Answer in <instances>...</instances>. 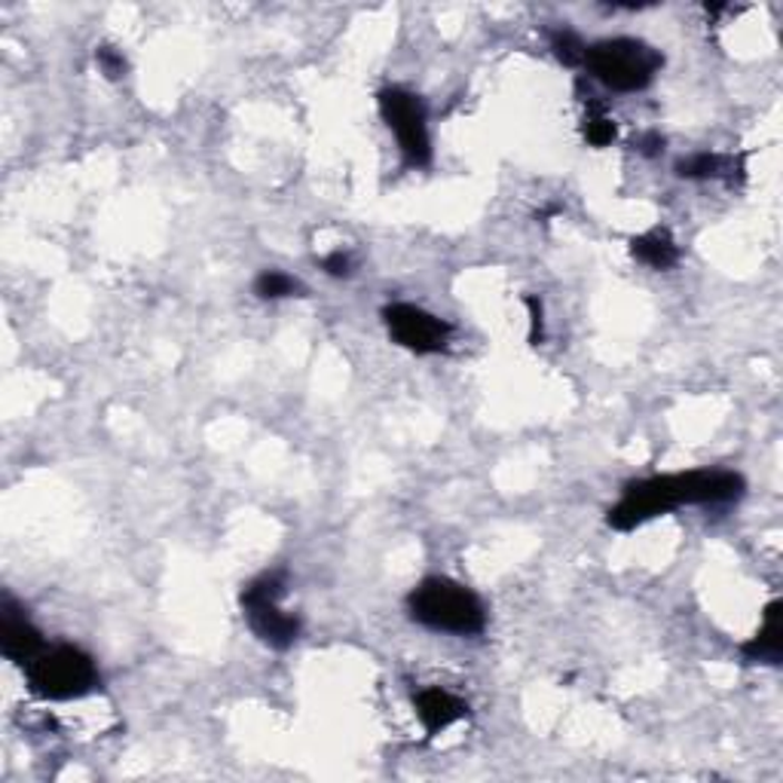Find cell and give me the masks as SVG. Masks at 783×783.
<instances>
[{
  "instance_id": "cell-14",
  "label": "cell",
  "mask_w": 783,
  "mask_h": 783,
  "mask_svg": "<svg viewBox=\"0 0 783 783\" xmlns=\"http://www.w3.org/2000/svg\"><path fill=\"white\" fill-rule=\"evenodd\" d=\"M301 282L297 278L285 276V273H278V270H266V273H261V276L254 278V294L261 297V301H282V297H294V294H301Z\"/></svg>"
},
{
  "instance_id": "cell-15",
  "label": "cell",
  "mask_w": 783,
  "mask_h": 783,
  "mask_svg": "<svg viewBox=\"0 0 783 783\" xmlns=\"http://www.w3.org/2000/svg\"><path fill=\"white\" fill-rule=\"evenodd\" d=\"M551 49H555V56L567 68L585 65V52H588V47L581 43V37L576 31H569V28H557L555 35H551Z\"/></svg>"
},
{
  "instance_id": "cell-4",
  "label": "cell",
  "mask_w": 783,
  "mask_h": 783,
  "mask_svg": "<svg viewBox=\"0 0 783 783\" xmlns=\"http://www.w3.org/2000/svg\"><path fill=\"white\" fill-rule=\"evenodd\" d=\"M25 676H28L31 692L47 701L80 698L98 683L96 662L77 646L43 649L35 662L25 664Z\"/></svg>"
},
{
  "instance_id": "cell-11",
  "label": "cell",
  "mask_w": 783,
  "mask_h": 783,
  "mask_svg": "<svg viewBox=\"0 0 783 783\" xmlns=\"http://www.w3.org/2000/svg\"><path fill=\"white\" fill-rule=\"evenodd\" d=\"M630 254L637 257L639 264L652 266V270H671V266L679 261V248L676 242L667 236V233H646V236H637L630 239Z\"/></svg>"
},
{
  "instance_id": "cell-12",
  "label": "cell",
  "mask_w": 783,
  "mask_h": 783,
  "mask_svg": "<svg viewBox=\"0 0 783 783\" xmlns=\"http://www.w3.org/2000/svg\"><path fill=\"white\" fill-rule=\"evenodd\" d=\"M741 172V163L732 157H720V154H695V157L679 159L676 163V175L688 178V182H711V178H725L728 172Z\"/></svg>"
},
{
  "instance_id": "cell-17",
  "label": "cell",
  "mask_w": 783,
  "mask_h": 783,
  "mask_svg": "<svg viewBox=\"0 0 783 783\" xmlns=\"http://www.w3.org/2000/svg\"><path fill=\"white\" fill-rule=\"evenodd\" d=\"M96 61L98 68H101V74L108 77V80H120V77H126V59H123L120 49L114 47H98L96 49Z\"/></svg>"
},
{
  "instance_id": "cell-6",
  "label": "cell",
  "mask_w": 783,
  "mask_h": 783,
  "mask_svg": "<svg viewBox=\"0 0 783 783\" xmlns=\"http://www.w3.org/2000/svg\"><path fill=\"white\" fill-rule=\"evenodd\" d=\"M383 322L389 327V337L395 340L398 346L417 352V355H434V352H444L450 337H453V327L444 319L425 313L413 303H389L383 310Z\"/></svg>"
},
{
  "instance_id": "cell-16",
  "label": "cell",
  "mask_w": 783,
  "mask_h": 783,
  "mask_svg": "<svg viewBox=\"0 0 783 783\" xmlns=\"http://www.w3.org/2000/svg\"><path fill=\"white\" fill-rule=\"evenodd\" d=\"M285 594V572H266L261 579H254L248 588L242 590L239 603H261V600H278Z\"/></svg>"
},
{
  "instance_id": "cell-13",
  "label": "cell",
  "mask_w": 783,
  "mask_h": 783,
  "mask_svg": "<svg viewBox=\"0 0 783 783\" xmlns=\"http://www.w3.org/2000/svg\"><path fill=\"white\" fill-rule=\"evenodd\" d=\"M581 135H585V141H588L590 147H606L613 145L615 135H618V129H615V120L606 114V108H603L600 101H594V98H588V105H585V117H581Z\"/></svg>"
},
{
  "instance_id": "cell-20",
  "label": "cell",
  "mask_w": 783,
  "mask_h": 783,
  "mask_svg": "<svg viewBox=\"0 0 783 783\" xmlns=\"http://www.w3.org/2000/svg\"><path fill=\"white\" fill-rule=\"evenodd\" d=\"M637 150L643 154V157H658L664 150V138L658 133H649V135H643L637 141Z\"/></svg>"
},
{
  "instance_id": "cell-19",
  "label": "cell",
  "mask_w": 783,
  "mask_h": 783,
  "mask_svg": "<svg viewBox=\"0 0 783 783\" xmlns=\"http://www.w3.org/2000/svg\"><path fill=\"white\" fill-rule=\"evenodd\" d=\"M527 310H530V343L539 346L545 340V313H542V301L536 297H527Z\"/></svg>"
},
{
  "instance_id": "cell-8",
  "label": "cell",
  "mask_w": 783,
  "mask_h": 783,
  "mask_svg": "<svg viewBox=\"0 0 783 783\" xmlns=\"http://www.w3.org/2000/svg\"><path fill=\"white\" fill-rule=\"evenodd\" d=\"M0 649L16 664H31L43 652V637L22 609L7 597L3 600V615H0Z\"/></svg>"
},
{
  "instance_id": "cell-3",
  "label": "cell",
  "mask_w": 783,
  "mask_h": 783,
  "mask_svg": "<svg viewBox=\"0 0 783 783\" xmlns=\"http://www.w3.org/2000/svg\"><path fill=\"white\" fill-rule=\"evenodd\" d=\"M662 52L652 49L643 40L630 37H615V40H600L585 52V68L594 74V80L609 86L615 92H637L655 80L662 71Z\"/></svg>"
},
{
  "instance_id": "cell-5",
  "label": "cell",
  "mask_w": 783,
  "mask_h": 783,
  "mask_svg": "<svg viewBox=\"0 0 783 783\" xmlns=\"http://www.w3.org/2000/svg\"><path fill=\"white\" fill-rule=\"evenodd\" d=\"M380 114L389 123V129L395 133L401 154L410 166H429L432 159V141L425 129V105L420 96H413L408 89H383L380 92Z\"/></svg>"
},
{
  "instance_id": "cell-10",
  "label": "cell",
  "mask_w": 783,
  "mask_h": 783,
  "mask_svg": "<svg viewBox=\"0 0 783 783\" xmlns=\"http://www.w3.org/2000/svg\"><path fill=\"white\" fill-rule=\"evenodd\" d=\"M741 655L753 664H777L783 662V603L774 600L765 606V621L760 634L741 646Z\"/></svg>"
},
{
  "instance_id": "cell-2",
  "label": "cell",
  "mask_w": 783,
  "mask_h": 783,
  "mask_svg": "<svg viewBox=\"0 0 783 783\" xmlns=\"http://www.w3.org/2000/svg\"><path fill=\"white\" fill-rule=\"evenodd\" d=\"M408 609L413 621H420L422 627L457 634V637H474L487 627V613H483L478 594L453 579H441V576L420 581L410 594Z\"/></svg>"
},
{
  "instance_id": "cell-18",
  "label": "cell",
  "mask_w": 783,
  "mask_h": 783,
  "mask_svg": "<svg viewBox=\"0 0 783 783\" xmlns=\"http://www.w3.org/2000/svg\"><path fill=\"white\" fill-rule=\"evenodd\" d=\"M322 270H325L327 276L346 278V276H352V270H355V261H352V254L334 252V254H327L325 261H322Z\"/></svg>"
},
{
  "instance_id": "cell-7",
  "label": "cell",
  "mask_w": 783,
  "mask_h": 783,
  "mask_svg": "<svg viewBox=\"0 0 783 783\" xmlns=\"http://www.w3.org/2000/svg\"><path fill=\"white\" fill-rule=\"evenodd\" d=\"M276 603L278 600L245 603L242 609H245V618H248L254 637L266 643L270 649H288V646H294V639L301 637V621L294 615L282 613Z\"/></svg>"
},
{
  "instance_id": "cell-9",
  "label": "cell",
  "mask_w": 783,
  "mask_h": 783,
  "mask_svg": "<svg viewBox=\"0 0 783 783\" xmlns=\"http://www.w3.org/2000/svg\"><path fill=\"white\" fill-rule=\"evenodd\" d=\"M413 707H417V716H420V723L425 725L429 735L444 732L447 725H453L469 713V704L444 692V688H422L420 695L413 698Z\"/></svg>"
},
{
  "instance_id": "cell-1",
  "label": "cell",
  "mask_w": 783,
  "mask_h": 783,
  "mask_svg": "<svg viewBox=\"0 0 783 783\" xmlns=\"http://www.w3.org/2000/svg\"><path fill=\"white\" fill-rule=\"evenodd\" d=\"M747 483L735 471H686V474H658L625 487V496L609 508L606 523L613 530H634L646 520L667 515L679 506H725L737 502Z\"/></svg>"
}]
</instances>
